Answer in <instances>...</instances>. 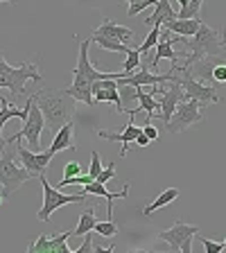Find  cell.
Instances as JSON below:
<instances>
[{
  "instance_id": "obj_21",
  "label": "cell",
  "mask_w": 226,
  "mask_h": 253,
  "mask_svg": "<svg viewBox=\"0 0 226 253\" xmlns=\"http://www.w3.org/2000/svg\"><path fill=\"white\" fill-rule=\"evenodd\" d=\"M201 16L199 18H174V21H168L165 23V30H170L172 34H179V37H192L197 30H199V25H201Z\"/></svg>"
},
{
  "instance_id": "obj_16",
  "label": "cell",
  "mask_w": 226,
  "mask_h": 253,
  "mask_svg": "<svg viewBox=\"0 0 226 253\" xmlns=\"http://www.w3.org/2000/svg\"><path fill=\"white\" fill-rule=\"evenodd\" d=\"M93 34H100V37H109V39H116V41L125 43V45H132L134 41V30H129V27L125 25H118V23H113L111 18H102L100 27L93 32Z\"/></svg>"
},
{
  "instance_id": "obj_2",
  "label": "cell",
  "mask_w": 226,
  "mask_h": 253,
  "mask_svg": "<svg viewBox=\"0 0 226 253\" xmlns=\"http://www.w3.org/2000/svg\"><path fill=\"white\" fill-rule=\"evenodd\" d=\"M181 45L185 47V57L183 63H179L181 68H188L195 61L204 57H211V54H226L224 43H222V34H217L213 27H208L206 23H201L199 30L192 34V37H181Z\"/></svg>"
},
{
  "instance_id": "obj_17",
  "label": "cell",
  "mask_w": 226,
  "mask_h": 253,
  "mask_svg": "<svg viewBox=\"0 0 226 253\" xmlns=\"http://www.w3.org/2000/svg\"><path fill=\"white\" fill-rule=\"evenodd\" d=\"M11 118H18V120H25L27 118V102L25 106H16V104H9L5 95H0V152H5V138H2V129L5 125L11 120Z\"/></svg>"
},
{
  "instance_id": "obj_9",
  "label": "cell",
  "mask_w": 226,
  "mask_h": 253,
  "mask_svg": "<svg viewBox=\"0 0 226 253\" xmlns=\"http://www.w3.org/2000/svg\"><path fill=\"white\" fill-rule=\"evenodd\" d=\"M156 95H158V104H161L158 118H161V120H163L165 125L170 122V118H172L174 109L179 106V102L188 100L179 82H170V86H163V88L158 86V93H156Z\"/></svg>"
},
{
  "instance_id": "obj_30",
  "label": "cell",
  "mask_w": 226,
  "mask_h": 253,
  "mask_svg": "<svg viewBox=\"0 0 226 253\" xmlns=\"http://www.w3.org/2000/svg\"><path fill=\"white\" fill-rule=\"evenodd\" d=\"M97 235L102 237H116L118 235V226L113 219H104V221H95V228H93Z\"/></svg>"
},
{
  "instance_id": "obj_18",
  "label": "cell",
  "mask_w": 226,
  "mask_h": 253,
  "mask_svg": "<svg viewBox=\"0 0 226 253\" xmlns=\"http://www.w3.org/2000/svg\"><path fill=\"white\" fill-rule=\"evenodd\" d=\"M75 122L68 120L66 125H61L57 133H52V145H50V152L52 154H61V152H68V149H75Z\"/></svg>"
},
{
  "instance_id": "obj_42",
  "label": "cell",
  "mask_w": 226,
  "mask_h": 253,
  "mask_svg": "<svg viewBox=\"0 0 226 253\" xmlns=\"http://www.w3.org/2000/svg\"><path fill=\"white\" fill-rule=\"evenodd\" d=\"M224 249H226V237H224Z\"/></svg>"
},
{
  "instance_id": "obj_36",
  "label": "cell",
  "mask_w": 226,
  "mask_h": 253,
  "mask_svg": "<svg viewBox=\"0 0 226 253\" xmlns=\"http://www.w3.org/2000/svg\"><path fill=\"white\" fill-rule=\"evenodd\" d=\"M142 133H145V136H147L152 142L158 138V129L152 125V122H145V126H142Z\"/></svg>"
},
{
  "instance_id": "obj_38",
  "label": "cell",
  "mask_w": 226,
  "mask_h": 253,
  "mask_svg": "<svg viewBox=\"0 0 226 253\" xmlns=\"http://www.w3.org/2000/svg\"><path fill=\"white\" fill-rule=\"evenodd\" d=\"M149 142H152V140H149V138L140 131V133H138V138H136V140H134V145H138V147H147Z\"/></svg>"
},
{
  "instance_id": "obj_24",
  "label": "cell",
  "mask_w": 226,
  "mask_h": 253,
  "mask_svg": "<svg viewBox=\"0 0 226 253\" xmlns=\"http://www.w3.org/2000/svg\"><path fill=\"white\" fill-rule=\"evenodd\" d=\"M177 199H179V190H177V188H168V190H163V192H161V195H158L156 199L152 201V204L145 206L142 215H145V217L149 219V217H152L154 212L158 211V208H163V206H170L172 201H177Z\"/></svg>"
},
{
  "instance_id": "obj_22",
  "label": "cell",
  "mask_w": 226,
  "mask_h": 253,
  "mask_svg": "<svg viewBox=\"0 0 226 253\" xmlns=\"http://www.w3.org/2000/svg\"><path fill=\"white\" fill-rule=\"evenodd\" d=\"M132 97L140 102V111H145V113H147L149 120L158 116V111H161V104H158V100H154V95H152V90H149V86H147V90H145V88H136V90L132 93ZM149 120H147V122H149Z\"/></svg>"
},
{
  "instance_id": "obj_1",
  "label": "cell",
  "mask_w": 226,
  "mask_h": 253,
  "mask_svg": "<svg viewBox=\"0 0 226 253\" xmlns=\"http://www.w3.org/2000/svg\"><path fill=\"white\" fill-rule=\"evenodd\" d=\"M32 97L39 104L43 118H45V126L52 129V133H57L61 129V125L73 120L75 111H77L75 109L77 100L63 88H43V90H37Z\"/></svg>"
},
{
  "instance_id": "obj_32",
  "label": "cell",
  "mask_w": 226,
  "mask_h": 253,
  "mask_svg": "<svg viewBox=\"0 0 226 253\" xmlns=\"http://www.w3.org/2000/svg\"><path fill=\"white\" fill-rule=\"evenodd\" d=\"M102 169H104V168H102V158H100V154L93 152V154H90V168H89L90 179H93V181L97 179V174H100Z\"/></svg>"
},
{
  "instance_id": "obj_41",
  "label": "cell",
  "mask_w": 226,
  "mask_h": 253,
  "mask_svg": "<svg viewBox=\"0 0 226 253\" xmlns=\"http://www.w3.org/2000/svg\"><path fill=\"white\" fill-rule=\"evenodd\" d=\"M222 43L226 45V30H222Z\"/></svg>"
},
{
  "instance_id": "obj_29",
  "label": "cell",
  "mask_w": 226,
  "mask_h": 253,
  "mask_svg": "<svg viewBox=\"0 0 226 253\" xmlns=\"http://www.w3.org/2000/svg\"><path fill=\"white\" fill-rule=\"evenodd\" d=\"M122 2H129L127 16H129V18H134V16H138L140 11L147 9V7H154V5L158 2V0H122Z\"/></svg>"
},
{
  "instance_id": "obj_3",
  "label": "cell",
  "mask_w": 226,
  "mask_h": 253,
  "mask_svg": "<svg viewBox=\"0 0 226 253\" xmlns=\"http://www.w3.org/2000/svg\"><path fill=\"white\" fill-rule=\"evenodd\" d=\"M27 79H34V82H41V73H39L37 63H21V66H9L5 61V54L0 52V88H9L14 95H27L25 82Z\"/></svg>"
},
{
  "instance_id": "obj_13",
  "label": "cell",
  "mask_w": 226,
  "mask_h": 253,
  "mask_svg": "<svg viewBox=\"0 0 226 253\" xmlns=\"http://www.w3.org/2000/svg\"><path fill=\"white\" fill-rule=\"evenodd\" d=\"M73 237V231H63L59 235L50 237V235H39L37 242H32L27 247V253H73L66 247V240Z\"/></svg>"
},
{
  "instance_id": "obj_40",
  "label": "cell",
  "mask_w": 226,
  "mask_h": 253,
  "mask_svg": "<svg viewBox=\"0 0 226 253\" xmlns=\"http://www.w3.org/2000/svg\"><path fill=\"white\" fill-rule=\"evenodd\" d=\"M188 2H190V0H179V9H181V7H185Z\"/></svg>"
},
{
  "instance_id": "obj_7",
  "label": "cell",
  "mask_w": 226,
  "mask_h": 253,
  "mask_svg": "<svg viewBox=\"0 0 226 253\" xmlns=\"http://www.w3.org/2000/svg\"><path fill=\"white\" fill-rule=\"evenodd\" d=\"M204 120V106L199 104V100H192V97H188V100L179 102V106L174 109L172 118H170V122L165 126H168L170 133H181L185 131L188 126L197 125V122Z\"/></svg>"
},
{
  "instance_id": "obj_6",
  "label": "cell",
  "mask_w": 226,
  "mask_h": 253,
  "mask_svg": "<svg viewBox=\"0 0 226 253\" xmlns=\"http://www.w3.org/2000/svg\"><path fill=\"white\" fill-rule=\"evenodd\" d=\"M39 181L43 183V206H41V211H39V215H37L41 221H50V215H52L54 211H59L61 206L84 204V201H89L86 195H63L59 188H52V185H50V181L45 179V174H41Z\"/></svg>"
},
{
  "instance_id": "obj_43",
  "label": "cell",
  "mask_w": 226,
  "mask_h": 253,
  "mask_svg": "<svg viewBox=\"0 0 226 253\" xmlns=\"http://www.w3.org/2000/svg\"><path fill=\"white\" fill-rule=\"evenodd\" d=\"M224 102H226V100H224Z\"/></svg>"
},
{
  "instance_id": "obj_26",
  "label": "cell",
  "mask_w": 226,
  "mask_h": 253,
  "mask_svg": "<svg viewBox=\"0 0 226 253\" xmlns=\"http://www.w3.org/2000/svg\"><path fill=\"white\" fill-rule=\"evenodd\" d=\"M142 66V57L140 52H138L136 47H132L129 52H127V61H125V68H122V73H118V79L125 77V75H132L134 70H138Z\"/></svg>"
},
{
  "instance_id": "obj_28",
  "label": "cell",
  "mask_w": 226,
  "mask_h": 253,
  "mask_svg": "<svg viewBox=\"0 0 226 253\" xmlns=\"http://www.w3.org/2000/svg\"><path fill=\"white\" fill-rule=\"evenodd\" d=\"M201 5H204V0H190L185 7H181L177 18H199L201 14Z\"/></svg>"
},
{
  "instance_id": "obj_19",
  "label": "cell",
  "mask_w": 226,
  "mask_h": 253,
  "mask_svg": "<svg viewBox=\"0 0 226 253\" xmlns=\"http://www.w3.org/2000/svg\"><path fill=\"white\" fill-rule=\"evenodd\" d=\"M177 18V11H174V7L170 5V0H158L156 5H154V14L149 16V18H145V25L154 27H163L168 21H174Z\"/></svg>"
},
{
  "instance_id": "obj_34",
  "label": "cell",
  "mask_w": 226,
  "mask_h": 253,
  "mask_svg": "<svg viewBox=\"0 0 226 253\" xmlns=\"http://www.w3.org/2000/svg\"><path fill=\"white\" fill-rule=\"evenodd\" d=\"M201 244H204L206 253H220L224 251V242H215V240H206V237H199Z\"/></svg>"
},
{
  "instance_id": "obj_12",
  "label": "cell",
  "mask_w": 226,
  "mask_h": 253,
  "mask_svg": "<svg viewBox=\"0 0 226 253\" xmlns=\"http://www.w3.org/2000/svg\"><path fill=\"white\" fill-rule=\"evenodd\" d=\"M140 109H132L129 111V116H132V120H129V125H125V129H122L120 133H111V131H97V136L102 138V140H109V142H120V156H127V152H129V145H134V140L138 138V133L142 131V126H138L136 122H134V118H136V113Z\"/></svg>"
},
{
  "instance_id": "obj_8",
  "label": "cell",
  "mask_w": 226,
  "mask_h": 253,
  "mask_svg": "<svg viewBox=\"0 0 226 253\" xmlns=\"http://www.w3.org/2000/svg\"><path fill=\"white\" fill-rule=\"evenodd\" d=\"M177 70H179V84L181 88H183L185 97H192V100H199V104L208 106V104H215V102H222V97L217 95V90L213 88V86L204 84V82H199V79H195L192 75H190V70L181 68L179 63H177Z\"/></svg>"
},
{
  "instance_id": "obj_37",
  "label": "cell",
  "mask_w": 226,
  "mask_h": 253,
  "mask_svg": "<svg viewBox=\"0 0 226 253\" xmlns=\"http://www.w3.org/2000/svg\"><path fill=\"white\" fill-rule=\"evenodd\" d=\"M84 237V242H82V247H77L73 253H89L90 249H93V242H90V233H86V235H82Z\"/></svg>"
},
{
  "instance_id": "obj_31",
  "label": "cell",
  "mask_w": 226,
  "mask_h": 253,
  "mask_svg": "<svg viewBox=\"0 0 226 253\" xmlns=\"http://www.w3.org/2000/svg\"><path fill=\"white\" fill-rule=\"evenodd\" d=\"M77 174H82V163H79V161H68L66 168H63L61 181H68V179H73V176H77Z\"/></svg>"
},
{
  "instance_id": "obj_25",
  "label": "cell",
  "mask_w": 226,
  "mask_h": 253,
  "mask_svg": "<svg viewBox=\"0 0 226 253\" xmlns=\"http://www.w3.org/2000/svg\"><path fill=\"white\" fill-rule=\"evenodd\" d=\"M90 43H97L102 50H109V52H122L127 54L132 50V45H125V43L116 41V39H109V37H100V34H90Z\"/></svg>"
},
{
  "instance_id": "obj_33",
  "label": "cell",
  "mask_w": 226,
  "mask_h": 253,
  "mask_svg": "<svg viewBox=\"0 0 226 253\" xmlns=\"http://www.w3.org/2000/svg\"><path fill=\"white\" fill-rule=\"evenodd\" d=\"M213 84H226V63H217L213 68Z\"/></svg>"
},
{
  "instance_id": "obj_23",
  "label": "cell",
  "mask_w": 226,
  "mask_h": 253,
  "mask_svg": "<svg viewBox=\"0 0 226 253\" xmlns=\"http://www.w3.org/2000/svg\"><path fill=\"white\" fill-rule=\"evenodd\" d=\"M95 212H97V204L90 201V204L86 206V211L79 215V224H77V228H73V237H82V235H86V233L93 231L95 221H97Z\"/></svg>"
},
{
  "instance_id": "obj_35",
  "label": "cell",
  "mask_w": 226,
  "mask_h": 253,
  "mask_svg": "<svg viewBox=\"0 0 226 253\" xmlns=\"http://www.w3.org/2000/svg\"><path fill=\"white\" fill-rule=\"evenodd\" d=\"M113 176H116V165L109 163V168L102 169V172L97 174V179H95V181H100V183H106V181H111Z\"/></svg>"
},
{
  "instance_id": "obj_15",
  "label": "cell",
  "mask_w": 226,
  "mask_h": 253,
  "mask_svg": "<svg viewBox=\"0 0 226 253\" xmlns=\"http://www.w3.org/2000/svg\"><path fill=\"white\" fill-rule=\"evenodd\" d=\"M82 195H86V197H104V199L109 201V206H106V219H113V201L129 195V183H127L120 192H109V190L104 188V183H100V181H90V183H86L84 188H82Z\"/></svg>"
},
{
  "instance_id": "obj_10",
  "label": "cell",
  "mask_w": 226,
  "mask_h": 253,
  "mask_svg": "<svg viewBox=\"0 0 226 253\" xmlns=\"http://www.w3.org/2000/svg\"><path fill=\"white\" fill-rule=\"evenodd\" d=\"M90 90H93V102H113L116 104L118 113H125V104H122V97H120V84L118 79H97L90 84Z\"/></svg>"
},
{
  "instance_id": "obj_20",
  "label": "cell",
  "mask_w": 226,
  "mask_h": 253,
  "mask_svg": "<svg viewBox=\"0 0 226 253\" xmlns=\"http://www.w3.org/2000/svg\"><path fill=\"white\" fill-rule=\"evenodd\" d=\"M66 90H68L77 102H84V104H89V106L95 104L93 102V90H90V82L84 79L82 75H73V84H70Z\"/></svg>"
},
{
  "instance_id": "obj_27",
  "label": "cell",
  "mask_w": 226,
  "mask_h": 253,
  "mask_svg": "<svg viewBox=\"0 0 226 253\" xmlns=\"http://www.w3.org/2000/svg\"><path fill=\"white\" fill-rule=\"evenodd\" d=\"M158 37H161V27L154 25L152 32H149L147 37H145V41H142L140 45L136 47V50H138L140 54H145V52H149V50H154V47H156V43H158Z\"/></svg>"
},
{
  "instance_id": "obj_39",
  "label": "cell",
  "mask_w": 226,
  "mask_h": 253,
  "mask_svg": "<svg viewBox=\"0 0 226 253\" xmlns=\"http://www.w3.org/2000/svg\"><path fill=\"white\" fill-rule=\"evenodd\" d=\"M192 240H195V237H188V240L181 244V251H183V253H190V251H192Z\"/></svg>"
},
{
  "instance_id": "obj_11",
  "label": "cell",
  "mask_w": 226,
  "mask_h": 253,
  "mask_svg": "<svg viewBox=\"0 0 226 253\" xmlns=\"http://www.w3.org/2000/svg\"><path fill=\"white\" fill-rule=\"evenodd\" d=\"M52 156L54 154L50 152V149H45V152H32V149L18 145V158H21L23 168H25L32 176L45 174V169L50 168V163H52Z\"/></svg>"
},
{
  "instance_id": "obj_14",
  "label": "cell",
  "mask_w": 226,
  "mask_h": 253,
  "mask_svg": "<svg viewBox=\"0 0 226 253\" xmlns=\"http://www.w3.org/2000/svg\"><path fill=\"white\" fill-rule=\"evenodd\" d=\"M199 233V226H192V224H183V221H174V226L168 231L158 233V240L170 244V251L177 253L181 251V244L188 240V237H195Z\"/></svg>"
},
{
  "instance_id": "obj_4",
  "label": "cell",
  "mask_w": 226,
  "mask_h": 253,
  "mask_svg": "<svg viewBox=\"0 0 226 253\" xmlns=\"http://www.w3.org/2000/svg\"><path fill=\"white\" fill-rule=\"evenodd\" d=\"M23 122H25V126H23L18 133H14V136L7 140V145L21 140V138H27L32 152H41V133H43V129H45V118H43L41 109H39V104L34 102L32 95L27 97V118Z\"/></svg>"
},
{
  "instance_id": "obj_5",
  "label": "cell",
  "mask_w": 226,
  "mask_h": 253,
  "mask_svg": "<svg viewBox=\"0 0 226 253\" xmlns=\"http://www.w3.org/2000/svg\"><path fill=\"white\" fill-rule=\"evenodd\" d=\"M30 179L32 174L23 168V163H16L11 152H5L0 156V185H2V197L5 199H9L16 190Z\"/></svg>"
}]
</instances>
